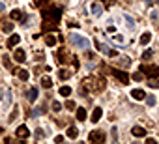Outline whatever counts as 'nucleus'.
Instances as JSON below:
<instances>
[{
	"instance_id": "f257e3e1",
	"label": "nucleus",
	"mask_w": 159,
	"mask_h": 144,
	"mask_svg": "<svg viewBox=\"0 0 159 144\" xmlns=\"http://www.w3.org/2000/svg\"><path fill=\"white\" fill-rule=\"evenodd\" d=\"M41 17H43V32H49L54 30L56 26L60 24V19H62V10L60 8H47V10H41Z\"/></svg>"
},
{
	"instance_id": "f03ea898",
	"label": "nucleus",
	"mask_w": 159,
	"mask_h": 144,
	"mask_svg": "<svg viewBox=\"0 0 159 144\" xmlns=\"http://www.w3.org/2000/svg\"><path fill=\"white\" fill-rule=\"evenodd\" d=\"M67 39H70V43H71L73 47H77V49H88V47H90V39L84 38V36H81V34L71 32Z\"/></svg>"
},
{
	"instance_id": "7ed1b4c3",
	"label": "nucleus",
	"mask_w": 159,
	"mask_h": 144,
	"mask_svg": "<svg viewBox=\"0 0 159 144\" xmlns=\"http://www.w3.org/2000/svg\"><path fill=\"white\" fill-rule=\"evenodd\" d=\"M141 73L146 75V77H150V79H157V77H159V67H157V66L142 64V66H141Z\"/></svg>"
},
{
	"instance_id": "20e7f679",
	"label": "nucleus",
	"mask_w": 159,
	"mask_h": 144,
	"mask_svg": "<svg viewBox=\"0 0 159 144\" xmlns=\"http://www.w3.org/2000/svg\"><path fill=\"white\" fill-rule=\"evenodd\" d=\"M109 71L112 73V77H114V79H118L122 84H129V75L124 71V69H116V67H110Z\"/></svg>"
},
{
	"instance_id": "39448f33",
	"label": "nucleus",
	"mask_w": 159,
	"mask_h": 144,
	"mask_svg": "<svg viewBox=\"0 0 159 144\" xmlns=\"http://www.w3.org/2000/svg\"><path fill=\"white\" fill-rule=\"evenodd\" d=\"M95 49H98L99 52H103V54H105V56H118V52H116V51H112V49H110V47L109 45H105V43H99V41H95Z\"/></svg>"
},
{
	"instance_id": "423d86ee",
	"label": "nucleus",
	"mask_w": 159,
	"mask_h": 144,
	"mask_svg": "<svg viewBox=\"0 0 159 144\" xmlns=\"http://www.w3.org/2000/svg\"><path fill=\"white\" fill-rule=\"evenodd\" d=\"M88 140L90 142H105V133L95 129V131H92V133L88 135Z\"/></svg>"
},
{
	"instance_id": "0eeeda50",
	"label": "nucleus",
	"mask_w": 159,
	"mask_h": 144,
	"mask_svg": "<svg viewBox=\"0 0 159 144\" xmlns=\"http://www.w3.org/2000/svg\"><path fill=\"white\" fill-rule=\"evenodd\" d=\"M15 135H17V139H28V137H30V129L23 123V126H19V127H17Z\"/></svg>"
},
{
	"instance_id": "6e6552de",
	"label": "nucleus",
	"mask_w": 159,
	"mask_h": 144,
	"mask_svg": "<svg viewBox=\"0 0 159 144\" xmlns=\"http://www.w3.org/2000/svg\"><path fill=\"white\" fill-rule=\"evenodd\" d=\"M13 60L19 62V64H23V62L26 60V52L23 49H15V52H13Z\"/></svg>"
},
{
	"instance_id": "1a4fd4ad",
	"label": "nucleus",
	"mask_w": 159,
	"mask_h": 144,
	"mask_svg": "<svg viewBox=\"0 0 159 144\" xmlns=\"http://www.w3.org/2000/svg\"><path fill=\"white\" fill-rule=\"evenodd\" d=\"M144 90H141V88H133V90H131V97L133 99H137V101H144Z\"/></svg>"
},
{
	"instance_id": "9d476101",
	"label": "nucleus",
	"mask_w": 159,
	"mask_h": 144,
	"mask_svg": "<svg viewBox=\"0 0 159 144\" xmlns=\"http://www.w3.org/2000/svg\"><path fill=\"white\" fill-rule=\"evenodd\" d=\"M67 60H70V56H67L66 49H58V52H56V62H58V64H64V62H67Z\"/></svg>"
},
{
	"instance_id": "9b49d317",
	"label": "nucleus",
	"mask_w": 159,
	"mask_h": 144,
	"mask_svg": "<svg viewBox=\"0 0 159 144\" xmlns=\"http://www.w3.org/2000/svg\"><path fill=\"white\" fill-rule=\"evenodd\" d=\"M131 133H133V137H137V139H142V137H146V129L141 127V126H135L131 129Z\"/></svg>"
},
{
	"instance_id": "f8f14e48",
	"label": "nucleus",
	"mask_w": 159,
	"mask_h": 144,
	"mask_svg": "<svg viewBox=\"0 0 159 144\" xmlns=\"http://www.w3.org/2000/svg\"><path fill=\"white\" fill-rule=\"evenodd\" d=\"M19 41H21V36H19V34H11L10 39H8V49H13L15 45H19Z\"/></svg>"
},
{
	"instance_id": "ddd939ff",
	"label": "nucleus",
	"mask_w": 159,
	"mask_h": 144,
	"mask_svg": "<svg viewBox=\"0 0 159 144\" xmlns=\"http://www.w3.org/2000/svg\"><path fill=\"white\" fill-rule=\"evenodd\" d=\"M101 116H103V111H101V107H95V109H94V112H92V116H90V120H92L94 123H98Z\"/></svg>"
},
{
	"instance_id": "4468645a",
	"label": "nucleus",
	"mask_w": 159,
	"mask_h": 144,
	"mask_svg": "<svg viewBox=\"0 0 159 144\" xmlns=\"http://www.w3.org/2000/svg\"><path fill=\"white\" fill-rule=\"evenodd\" d=\"M2 94H4V105L8 107L10 103L13 101V95H11V90H10V88H4V90H2Z\"/></svg>"
},
{
	"instance_id": "2eb2a0df",
	"label": "nucleus",
	"mask_w": 159,
	"mask_h": 144,
	"mask_svg": "<svg viewBox=\"0 0 159 144\" xmlns=\"http://www.w3.org/2000/svg\"><path fill=\"white\" fill-rule=\"evenodd\" d=\"M15 75H17L21 80H28V79H30V71H28V69H17Z\"/></svg>"
},
{
	"instance_id": "dca6fc26",
	"label": "nucleus",
	"mask_w": 159,
	"mask_h": 144,
	"mask_svg": "<svg viewBox=\"0 0 159 144\" xmlns=\"http://www.w3.org/2000/svg\"><path fill=\"white\" fill-rule=\"evenodd\" d=\"M101 13H103V4L94 2L92 4V15H101Z\"/></svg>"
},
{
	"instance_id": "f3484780",
	"label": "nucleus",
	"mask_w": 159,
	"mask_h": 144,
	"mask_svg": "<svg viewBox=\"0 0 159 144\" xmlns=\"http://www.w3.org/2000/svg\"><path fill=\"white\" fill-rule=\"evenodd\" d=\"M139 41H141V45H142V47H144V45H148L150 41H152V32H144Z\"/></svg>"
},
{
	"instance_id": "a211bd4d",
	"label": "nucleus",
	"mask_w": 159,
	"mask_h": 144,
	"mask_svg": "<svg viewBox=\"0 0 159 144\" xmlns=\"http://www.w3.org/2000/svg\"><path fill=\"white\" fill-rule=\"evenodd\" d=\"M66 133H67V137H70V139H77V137H79V129L75 127V126H70Z\"/></svg>"
},
{
	"instance_id": "6ab92c4d",
	"label": "nucleus",
	"mask_w": 159,
	"mask_h": 144,
	"mask_svg": "<svg viewBox=\"0 0 159 144\" xmlns=\"http://www.w3.org/2000/svg\"><path fill=\"white\" fill-rule=\"evenodd\" d=\"M26 97H28V101H36L38 99V88H30L26 92Z\"/></svg>"
},
{
	"instance_id": "aec40b11",
	"label": "nucleus",
	"mask_w": 159,
	"mask_h": 144,
	"mask_svg": "<svg viewBox=\"0 0 159 144\" xmlns=\"http://www.w3.org/2000/svg\"><path fill=\"white\" fill-rule=\"evenodd\" d=\"M21 17H23V11H21V10H11L10 11V19L11 21H19Z\"/></svg>"
},
{
	"instance_id": "412c9836",
	"label": "nucleus",
	"mask_w": 159,
	"mask_h": 144,
	"mask_svg": "<svg viewBox=\"0 0 159 144\" xmlns=\"http://www.w3.org/2000/svg\"><path fill=\"white\" fill-rule=\"evenodd\" d=\"M56 38H54V34H47V38H45V43L47 45H49V47H54V45H56Z\"/></svg>"
},
{
	"instance_id": "4be33fe9",
	"label": "nucleus",
	"mask_w": 159,
	"mask_h": 144,
	"mask_svg": "<svg viewBox=\"0 0 159 144\" xmlns=\"http://www.w3.org/2000/svg\"><path fill=\"white\" fill-rule=\"evenodd\" d=\"M75 111H77V120H79V122H84V120H86V111H84L82 107L75 109Z\"/></svg>"
},
{
	"instance_id": "5701e85b",
	"label": "nucleus",
	"mask_w": 159,
	"mask_h": 144,
	"mask_svg": "<svg viewBox=\"0 0 159 144\" xmlns=\"http://www.w3.org/2000/svg\"><path fill=\"white\" fill-rule=\"evenodd\" d=\"M124 19H126V23H127V28H131V30H133L135 28V19L133 17H131V15H124Z\"/></svg>"
},
{
	"instance_id": "b1692460",
	"label": "nucleus",
	"mask_w": 159,
	"mask_h": 144,
	"mask_svg": "<svg viewBox=\"0 0 159 144\" xmlns=\"http://www.w3.org/2000/svg\"><path fill=\"white\" fill-rule=\"evenodd\" d=\"M13 28H15V24H13L11 21H8V23H6V24L2 26V30H4L6 34H11V32H13Z\"/></svg>"
},
{
	"instance_id": "393cba45",
	"label": "nucleus",
	"mask_w": 159,
	"mask_h": 144,
	"mask_svg": "<svg viewBox=\"0 0 159 144\" xmlns=\"http://www.w3.org/2000/svg\"><path fill=\"white\" fill-rule=\"evenodd\" d=\"M144 99H146V105L148 107H155V95H144Z\"/></svg>"
},
{
	"instance_id": "a878e982",
	"label": "nucleus",
	"mask_w": 159,
	"mask_h": 144,
	"mask_svg": "<svg viewBox=\"0 0 159 144\" xmlns=\"http://www.w3.org/2000/svg\"><path fill=\"white\" fill-rule=\"evenodd\" d=\"M58 77H60L62 80H66V79H70V77H71V71H70V69H60Z\"/></svg>"
},
{
	"instance_id": "bb28decb",
	"label": "nucleus",
	"mask_w": 159,
	"mask_h": 144,
	"mask_svg": "<svg viewBox=\"0 0 159 144\" xmlns=\"http://www.w3.org/2000/svg\"><path fill=\"white\" fill-rule=\"evenodd\" d=\"M70 94H71V88L70 86H62L60 88V95H62V97H70Z\"/></svg>"
},
{
	"instance_id": "cd10ccee",
	"label": "nucleus",
	"mask_w": 159,
	"mask_h": 144,
	"mask_svg": "<svg viewBox=\"0 0 159 144\" xmlns=\"http://www.w3.org/2000/svg\"><path fill=\"white\" fill-rule=\"evenodd\" d=\"M64 107L67 109V111H75V109H77V105H75V101H73V99H67V101L64 103Z\"/></svg>"
},
{
	"instance_id": "c85d7f7f",
	"label": "nucleus",
	"mask_w": 159,
	"mask_h": 144,
	"mask_svg": "<svg viewBox=\"0 0 159 144\" xmlns=\"http://www.w3.org/2000/svg\"><path fill=\"white\" fill-rule=\"evenodd\" d=\"M41 86H43V88H51L53 86V80L49 77H43V79H41Z\"/></svg>"
},
{
	"instance_id": "c756f323",
	"label": "nucleus",
	"mask_w": 159,
	"mask_h": 144,
	"mask_svg": "<svg viewBox=\"0 0 159 144\" xmlns=\"http://www.w3.org/2000/svg\"><path fill=\"white\" fill-rule=\"evenodd\" d=\"M112 41H116V43H118L120 47L126 45V39H124V36H120V34H118V36H114V38H112Z\"/></svg>"
},
{
	"instance_id": "7c9ffc66",
	"label": "nucleus",
	"mask_w": 159,
	"mask_h": 144,
	"mask_svg": "<svg viewBox=\"0 0 159 144\" xmlns=\"http://www.w3.org/2000/svg\"><path fill=\"white\" fill-rule=\"evenodd\" d=\"M110 139H112V142L118 140V129L116 127H110Z\"/></svg>"
},
{
	"instance_id": "2f4dec72",
	"label": "nucleus",
	"mask_w": 159,
	"mask_h": 144,
	"mask_svg": "<svg viewBox=\"0 0 159 144\" xmlns=\"http://www.w3.org/2000/svg\"><path fill=\"white\" fill-rule=\"evenodd\" d=\"M17 116H19V107L13 109V112H11V116H10V123H11V122H15V120H17Z\"/></svg>"
},
{
	"instance_id": "473e14b6",
	"label": "nucleus",
	"mask_w": 159,
	"mask_h": 144,
	"mask_svg": "<svg viewBox=\"0 0 159 144\" xmlns=\"http://www.w3.org/2000/svg\"><path fill=\"white\" fill-rule=\"evenodd\" d=\"M34 135H36V139L39 140V139H43V137H45V131H43L41 127H38V129H36V133H34Z\"/></svg>"
},
{
	"instance_id": "72a5a7b5",
	"label": "nucleus",
	"mask_w": 159,
	"mask_h": 144,
	"mask_svg": "<svg viewBox=\"0 0 159 144\" xmlns=\"http://www.w3.org/2000/svg\"><path fill=\"white\" fill-rule=\"evenodd\" d=\"M152 54H154V51H152V49L144 51V52H142V60H150V58H152Z\"/></svg>"
},
{
	"instance_id": "f704fd0d",
	"label": "nucleus",
	"mask_w": 159,
	"mask_h": 144,
	"mask_svg": "<svg viewBox=\"0 0 159 144\" xmlns=\"http://www.w3.org/2000/svg\"><path fill=\"white\" fill-rule=\"evenodd\" d=\"M53 111H54V112H60V111H62V105H60L58 101H53Z\"/></svg>"
},
{
	"instance_id": "c9c22d12",
	"label": "nucleus",
	"mask_w": 159,
	"mask_h": 144,
	"mask_svg": "<svg viewBox=\"0 0 159 144\" xmlns=\"http://www.w3.org/2000/svg\"><path fill=\"white\" fill-rule=\"evenodd\" d=\"M34 4H36L38 8H45V6H47V0H34Z\"/></svg>"
},
{
	"instance_id": "e433bc0d",
	"label": "nucleus",
	"mask_w": 159,
	"mask_h": 144,
	"mask_svg": "<svg viewBox=\"0 0 159 144\" xmlns=\"http://www.w3.org/2000/svg\"><path fill=\"white\" fill-rule=\"evenodd\" d=\"M150 88H159V84H157V79H150Z\"/></svg>"
},
{
	"instance_id": "4c0bfd02",
	"label": "nucleus",
	"mask_w": 159,
	"mask_h": 144,
	"mask_svg": "<svg viewBox=\"0 0 159 144\" xmlns=\"http://www.w3.org/2000/svg\"><path fill=\"white\" fill-rule=\"evenodd\" d=\"M150 19H152V23H155V21H157V11H155V10H152V13H150Z\"/></svg>"
},
{
	"instance_id": "58836bf2",
	"label": "nucleus",
	"mask_w": 159,
	"mask_h": 144,
	"mask_svg": "<svg viewBox=\"0 0 159 144\" xmlns=\"http://www.w3.org/2000/svg\"><path fill=\"white\" fill-rule=\"evenodd\" d=\"M4 66L8 67V69L11 67V60H10V56H4Z\"/></svg>"
},
{
	"instance_id": "ea45409f",
	"label": "nucleus",
	"mask_w": 159,
	"mask_h": 144,
	"mask_svg": "<svg viewBox=\"0 0 159 144\" xmlns=\"http://www.w3.org/2000/svg\"><path fill=\"white\" fill-rule=\"evenodd\" d=\"M133 80H142V73H141V71L133 73Z\"/></svg>"
},
{
	"instance_id": "a19ab883",
	"label": "nucleus",
	"mask_w": 159,
	"mask_h": 144,
	"mask_svg": "<svg viewBox=\"0 0 159 144\" xmlns=\"http://www.w3.org/2000/svg\"><path fill=\"white\" fill-rule=\"evenodd\" d=\"M116 0H103V6H112Z\"/></svg>"
},
{
	"instance_id": "79ce46f5",
	"label": "nucleus",
	"mask_w": 159,
	"mask_h": 144,
	"mask_svg": "<svg viewBox=\"0 0 159 144\" xmlns=\"http://www.w3.org/2000/svg\"><path fill=\"white\" fill-rule=\"evenodd\" d=\"M54 142H64V137H62V135H56V137H54Z\"/></svg>"
},
{
	"instance_id": "37998d69",
	"label": "nucleus",
	"mask_w": 159,
	"mask_h": 144,
	"mask_svg": "<svg viewBox=\"0 0 159 144\" xmlns=\"http://www.w3.org/2000/svg\"><path fill=\"white\" fill-rule=\"evenodd\" d=\"M67 26H71V28H77V26H79V24H77V23H75V21H71V23H70V24H67Z\"/></svg>"
},
{
	"instance_id": "c03bdc74",
	"label": "nucleus",
	"mask_w": 159,
	"mask_h": 144,
	"mask_svg": "<svg viewBox=\"0 0 159 144\" xmlns=\"http://www.w3.org/2000/svg\"><path fill=\"white\" fill-rule=\"evenodd\" d=\"M146 144H155V139H146Z\"/></svg>"
},
{
	"instance_id": "a18cd8bd",
	"label": "nucleus",
	"mask_w": 159,
	"mask_h": 144,
	"mask_svg": "<svg viewBox=\"0 0 159 144\" xmlns=\"http://www.w3.org/2000/svg\"><path fill=\"white\" fill-rule=\"evenodd\" d=\"M4 10H6V4H4V2H0V11H4Z\"/></svg>"
}]
</instances>
